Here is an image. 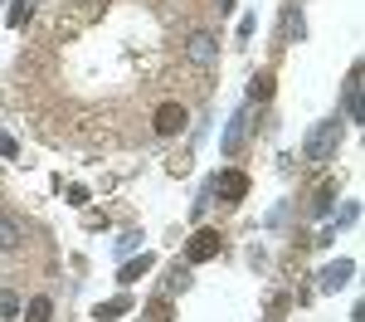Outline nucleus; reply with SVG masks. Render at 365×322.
<instances>
[{"instance_id":"1","label":"nucleus","mask_w":365,"mask_h":322,"mask_svg":"<svg viewBox=\"0 0 365 322\" xmlns=\"http://www.w3.org/2000/svg\"><path fill=\"white\" fill-rule=\"evenodd\" d=\"M341 137H346V127H341L336 117L317 122V127L307 132V146H302V151H307V161H317V166H322V161H331V156L341 151Z\"/></svg>"},{"instance_id":"2","label":"nucleus","mask_w":365,"mask_h":322,"mask_svg":"<svg viewBox=\"0 0 365 322\" xmlns=\"http://www.w3.org/2000/svg\"><path fill=\"white\" fill-rule=\"evenodd\" d=\"M220 249H225V239H220V230H195L190 234V244H185V263H210V259H220Z\"/></svg>"},{"instance_id":"3","label":"nucleus","mask_w":365,"mask_h":322,"mask_svg":"<svg viewBox=\"0 0 365 322\" xmlns=\"http://www.w3.org/2000/svg\"><path fill=\"white\" fill-rule=\"evenodd\" d=\"M185 122H190V113H185L180 103H161V108L151 113V127H156V137H175Z\"/></svg>"},{"instance_id":"4","label":"nucleus","mask_w":365,"mask_h":322,"mask_svg":"<svg viewBox=\"0 0 365 322\" xmlns=\"http://www.w3.org/2000/svg\"><path fill=\"white\" fill-rule=\"evenodd\" d=\"M215 191H220V201H244V196H249V176L244 171H220L215 176Z\"/></svg>"},{"instance_id":"5","label":"nucleus","mask_w":365,"mask_h":322,"mask_svg":"<svg viewBox=\"0 0 365 322\" xmlns=\"http://www.w3.org/2000/svg\"><path fill=\"white\" fill-rule=\"evenodd\" d=\"M185 54L195 59V64H215V59H220V39L200 29V34H190V44H185Z\"/></svg>"},{"instance_id":"6","label":"nucleus","mask_w":365,"mask_h":322,"mask_svg":"<svg viewBox=\"0 0 365 322\" xmlns=\"http://www.w3.org/2000/svg\"><path fill=\"white\" fill-rule=\"evenodd\" d=\"M346 113H351V122H365V108H361V64H351V74H346Z\"/></svg>"},{"instance_id":"7","label":"nucleus","mask_w":365,"mask_h":322,"mask_svg":"<svg viewBox=\"0 0 365 322\" xmlns=\"http://www.w3.org/2000/svg\"><path fill=\"white\" fill-rule=\"evenodd\" d=\"M351 273H356V263H351V259H336V263H327V268H322V288H327V293H336L341 283L351 278Z\"/></svg>"},{"instance_id":"8","label":"nucleus","mask_w":365,"mask_h":322,"mask_svg":"<svg viewBox=\"0 0 365 322\" xmlns=\"http://www.w3.org/2000/svg\"><path fill=\"white\" fill-rule=\"evenodd\" d=\"M244 132H249V113H234L229 117V132H225V156H234L244 146Z\"/></svg>"},{"instance_id":"9","label":"nucleus","mask_w":365,"mask_h":322,"mask_svg":"<svg viewBox=\"0 0 365 322\" xmlns=\"http://www.w3.org/2000/svg\"><path fill=\"white\" fill-rule=\"evenodd\" d=\"M20 239H25L20 220H15V215H0V249L10 254V249H20Z\"/></svg>"},{"instance_id":"10","label":"nucleus","mask_w":365,"mask_h":322,"mask_svg":"<svg viewBox=\"0 0 365 322\" xmlns=\"http://www.w3.org/2000/svg\"><path fill=\"white\" fill-rule=\"evenodd\" d=\"M122 313H132V298H127V293H117V298H108V303H98V313H93V318H98V322H113V318H122Z\"/></svg>"},{"instance_id":"11","label":"nucleus","mask_w":365,"mask_h":322,"mask_svg":"<svg viewBox=\"0 0 365 322\" xmlns=\"http://www.w3.org/2000/svg\"><path fill=\"white\" fill-rule=\"evenodd\" d=\"M273 88H278V84H273V74L263 69V74H253V79H249V98H253V103H268Z\"/></svg>"},{"instance_id":"12","label":"nucleus","mask_w":365,"mask_h":322,"mask_svg":"<svg viewBox=\"0 0 365 322\" xmlns=\"http://www.w3.org/2000/svg\"><path fill=\"white\" fill-rule=\"evenodd\" d=\"M25 322H54V303L39 293V298H29V308H25Z\"/></svg>"},{"instance_id":"13","label":"nucleus","mask_w":365,"mask_h":322,"mask_svg":"<svg viewBox=\"0 0 365 322\" xmlns=\"http://www.w3.org/2000/svg\"><path fill=\"white\" fill-rule=\"evenodd\" d=\"M146 268H151V254H141V259H127V263H122V273H117V278H122V283H137V278L146 273Z\"/></svg>"},{"instance_id":"14","label":"nucleus","mask_w":365,"mask_h":322,"mask_svg":"<svg viewBox=\"0 0 365 322\" xmlns=\"http://www.w3.org/2000/svg\"><path fill=\"white\" fill-rule=\"evenodd\" d=\"M331 201H336V186H322L317 191V201H312V215L322 220V215H331Z\"/></svg>"},{"instance_id":"15","label":"nucleus","mask_w":365,"mask_h":322,"mask_svg":"<svg viewBox=\"0 0 365 322\" xmlns=\"http://www.w3.org/2000/svg\"><path fill=\"white\" fill-rule=\"evenodd\" d=\"M185 283H190V263H175V268H170V283H166V288H170V293H180Z\"/></svg>"},{"instance_id":"16","label":"nucleus","mask_w":365,"mask_h":322,"mask_svg":"<svg viewBox=\"0 0 365 322\" xmlns=\"http://www.w3.org/2000/svg\"><path fill=\"white\" fill-rule=\"evenodd\" d=\"M0 318H20V298L15 293H0Z\"/></svg>"},{"instance_id":"17","label":"nucleus","mask_w":365,"mask_h":322,"mask_svg":"<svg viewBox=\"0 0 365 322\" xmlns=\"http://www.w3.org/2000/svg\"><path fill=\"white\" fill-rule=\"evenodd\" d=\"M282 34H287V39H292V34H302V15H297V10H287V20H282Z\"/></svg>"},{"instance_id":"18","label":"nucleus","mask_w":365,"mask_h":322,"mask_svg":"<svg viewBox=\"0 0 365 322\" xmlns=\"http://www.w3.org/2000/svg\"><path fill=\"white\" fill-rule=\"evenodd\" d=\"M25 20H29V0H15V10H10V25L20 29Z\"/></svg>"},{"instance_id":"19","label":"nucleus","mask_w":365,"mask_h":322,"mask_svg":"<svg viewBox=\"0 0 365 322\" xmlns=\"http://www.w3.org/2000/svg\"><path fill=\"white\" fill-rule=\"evenodd\" d=\"M0 156H20V142L10 132H0Z\"/></svg>"},{"instance_id":"20","label":"nucleus","mask_w":365,"mask_h":322,"mask_svg":"<svg viewBox=\"0 0 365 322\" xmlns=\"http://www.w3.org/2000/svg\"><path fill=\"white\" fill-rule=\"evenodd\" d=\"M68 205H88V191H83V186H68Z\"/></svg>"},{"instance_id":"21","label":"nucleus","mask_w":365,"mask_h":322,"mask_svg":"<svg viewBox=\"0 0 365 322\" xmlns=\"http://www.w3.org/2000/svg\"><path fill=\"white\" fill-rule=\"evenodd\" d=\"M151 322H170V313H166V303H156V308H151Z\"/></svg>"}]
</instances>
